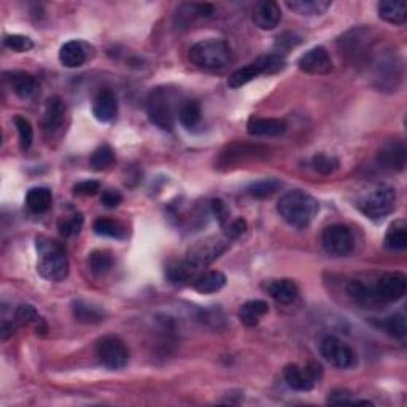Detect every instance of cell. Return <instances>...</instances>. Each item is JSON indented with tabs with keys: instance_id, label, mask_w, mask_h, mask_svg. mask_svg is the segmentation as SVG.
<instances>
[{
	"instance_id": "52a82bcc",
	"label": "cell",
	"mask_w": 407,
	"mask_h": 407,
	"mask_svg": "<svg viewBox=\"0 0 407 407\" xmlns=\"http://www.w3.org/2000/svg\"><path fill=\"white\" fill-rule=\"evenodd\" d=\"M226 248H228V242L223 241V239L220 237L204 239V241L198 242L196 245H193V247L188 250L185 264L193 272L199 271V269H202V267L214 263L220 255L226 252Z\"/></svg>"
},
{
	"instance_id": "4316f807",
	"label": "cell",
	"mask_w": 407,
	"mask_h": 407,
	"mask_svg": "<svg viewBox=\"0 0 407 407\" xmlns=\"http://www.w3.org/2000/svg\"><path fill=\"white\" fill-rule=\"evenodd\" d=\"M267 312H269V305L266 301H248L239 310V320L245 326H256Z\"/></svg>"
},
{
	"instance_id": "681fc988",
	"label": "cell",
	"mask_w": 407,
	"mask_h": 407,
	"mask_svg": "<svg viewBox=\"0 0 407 407\" xmlns=\"http://www.w3.org/2000/svg\"><path fill=\"white\" fill-rule=\"evenodd\" d=\"M100 202H102L107 209H115L122 202V196L120 191H116V189H107V191L102 193Z\"/></svg>"
},
{
	"instance_id": "83f0119b",
	"label": "cell",
	"mask_w": 407,
	"mask_h": 407,
	"mask_svg": "<svg viewBox=\"0 0 407 407\" xmlns=\"http://www.w3.org/2000/svg\"><path fill=\"white\" fill-rule=\"evenodd\" d=\"M225 285L226 276L220 271H207L194 280V288H196V292L202 294H212L220 292Z\"/></svg>"
},
{
	"instance_id": "7402d4cb",
	"label": "cell",
	"mask_w": 407,
	"mask_h": 407,
	"mask_svg": "<svg viewBox=\"0 0 407 407\" xmlns=\"http://www.w3.org/2000/svg\"><path fill=\"white\" fill-rule=\"evenodd\" d=\"M7 80L11 89H13V93L21 99H31L38 91V83L35 77L26 74V72H13V74L7 77Z\"/></svg>"
},
{
	"instance_id": "836d02e7",
	"label": "cell",
	"mask_w": 407,
	"mask_h": 407,
	"mask_svg": "<svg viewBox=\"0 0 407 407\" xmlns=\"http://www.w3.org/2000/svg\"><path fill=\"white\" fill-rule=\"evenodd\" d=\"M200 116H202V111H200V105L196 100H185L178 109V120L186 129L196 127L200 121Z\"/></svg>"
},
{
	"instance_id": "9a60e30c",
	"label": "cell",
	"mask_w": 407,
	"mask_h": 407,
	"mask_svg": "<svg viewBox=\"0 0 407 407\" xmlns=\"http://www.w3.org/2000/svg\"><path fill=\"white\" fill-rule=\"evenodd\" d=\"M299 69L305 74L326 75L333 70V63L328 51L323 47H315L304 53L298 61Z\"/></svg>"
},
{
	"instance_id": "603a6c76",
	"label": "cell",
	"mask_w": 407,
	"mask_h": 407,
	"mask_svg": "<svg viewBox=\"0 0 407 407\" xmlns=\"http://www.w3.org/2000/svg\"><path fill=\"white\" fill-rule=\"evenodd\" d=\"M267 293L271 298L280 304H292L298 298V287L296 283L289 278H280V280H272L266 285Z\"/></svg>"
},
{
	"instance_id": "cb8c5ba5",
	"label": "cell",
	"mask_w": 407,
	"mask_h": 407,
	"mask_svg": "<svg viewBox=\"0 0 407 407\" xmlns=\"http://www.w3.org/2000/svg\"><path fill=\"white\" fill-rule=\"evenodd\" d=\"M86 49L81 42L70 40L64 43L59 49V61L67 69H75L86 63Z\"/></svg>"
},
{
	"instance_id": "44dd1931",
	"label": "cell",
	"mask_w": 407,
	"mask_h": 407,
	"mask_svg": "<svg viewBox=\"0 0 407 407\" xmlns=\"http://www.w3.org/2000/svg\"><path fill=\"white\" fill-rule=\"evenodd\" d=\"M64 118H65V104L63 102V99L58 96L49 97L47 102V110H45V115L42 120L43 129L48 132L58 131L59 127L63 126Z\"/></svg>"
},
{
	"instance_id": "ab89813d",
	"label": "cell",
	"mask_w": 407,
	"mask_h": 407,
	"mask_svg": "<svg viewBox=\"0 0 407 407\" xmlns=\"http://www.w3.org/2000/svg\"><path fill=\"white\" fill-rule=\"evenodd\" d=\"M312 166L314 169L323 175H330L339 167V161L333 156H328L325 153H319L312 158Z\"/></svg>"
},
{
	"instance_id": "277c9868",
	"label": "cell",
	"mask_w": 407,
	"mask_h": 407,
	"mask_svg": "<svg viewBox=\"0 0 407 407\" xmlns=\"http://www.w3.org/2000/svg\"><path fill=\"white\" fill-rule=\"evenodd\" d=\"M189 59L204 70H223L231 63V48L221 38H207L193 45Z\"/></svg>"
},
{
	"instance_id": "e575fe53",
	"label": "cell",
	"mask_w": 407,
	"mask_h": 407,
	"mask_svg": "<svg viewBox=\"0 0 407 407\" xmlns=\"http://www.w3.org/2000/svg\"><path fill=\"white\" fill-rule=\"evenodd\" d=\"M93 228H94V232L105 237L122 239L126 234L125 226H122L120 221H115L110 218H97L96 221H94Z\"/></svg>"
},
{
	"instance_id": "e0dca14e",
	"label": "cell",
	"mask_w": 407,
	"mask_h": 407,
	"mask_svg": "<svg viewBox=\"0 0 407 407\" xmlns=\"http://www.w3.org/2000/svg\"><path fill=\"white\" fill-rule=\"evenodd\" d=\"M252 19L258 29L272 31L276 29L282 19V10L276 2H271V0L258 2L253 8Z\"/></svg>"
},
{
	"instance_id": "4fadbf2b",
	"label": "cell",
	"mask_w": 407,
	"mask_h": 407,
	"mask_svg": "<svg viewBox=\"0 0 407 407\" xmlns=\"http://www.w3.org/2000/svg\"><path fill=\"white\" fill-rule=\"evenodd\" d=\"M372 288H374L378 304L397 303L406 294V276L403 272H387L376 283H372Z\"/></svg>"
},
{
	"instance_id": "816d5d0a",
	"label": "cell",
	"mask_w": 407,
	"mask_h": 407,
	"mask_svg": "<svg viewBox=\"0 0 407 407\" xmlns=\"http://www.w3.org/2000/svg\"><path fill=\"white\" fill-rule=\"evenodd\" d=\"M299 43H301V38L296 35V33H293V32L283 33V35H282V37H278V40H277V45H278V47H280L282 49L294 48V47H296V45H299Z\"/></svg>"
},
{
	"instance_id": "ee69618b",
	"label": "cell",
	"mask_w": 407,
	"mask_h": 407,
	"mask_svg": "<svg viewBox=\"0 0 407 407\" xmlns=\"http://www.w3.org/2000/svg\"><path fill=\"white\" fill-rule=\"evenodd\" d=\"M193 274V271L185 264V261L178 263L175 266H170L169 271H167V276H169L170 282L174 283H182L189 278V276Z\"/></svg>"
},
{
	"instance_id": "9c48e42d",
	"label": "cell",
	"mask_w": 407,
	"mask_h": 407,
	"mask_svg": "<svg viewBox=\"0 0 407 407\" xmlns=\"http://www.w3.org/2000/svg\"><path fill=\"white\" fill-rule=\"evenodd\" d=\"M320 353L328 363L337 367V369H350L356 365V353L353 352V349L336 336L323 337Z\"/></svg>"
},
{
	"instance_id": "f546056e",
	"label": "cell",
	"mask_w": 407,
	"mask_h": 407,
	"mask_svg": "<svg viewBox=\"0 0 407 407\" xmlns=\"http://www.w3.org/2000/svg\"><path fill=\"white\" fill-rule=\"evenodd\" d=\"M214 13L215 8L210 3H188L177 10V19L178 24L188 26L189 19L193 21L194 18H210V16H214Z\"/></svg>"
},
{
	"instance_id": "d6986e66",
	"label": "cell",
	"mask_w": 407,
	"mask_h": 407,
	"mask_svg": "<svg viewBox=\"0 0 407 407\" xmlns=\"http://www.w3.org/2000/svg\"><path fill=\"white\" fill-rule=\"evenodd\" d=\"M287 131V122L277 118H252L247 125V132L252 137H277Z\"/></svg>"
},
{
	"instance_id": "7dc6e473",
	"label": "cell",
	"mask_w": 407,
	"mask_h": 407,
	"mask_svg": "<svg viewBox=\"0 0 407 407\" xmlns=\"http://www.w3.org/2000/svg\"><path fill=\"white\" fill-rule=\"evenodd\" d=\"M212 210H214L216 220H218L221 223V226L225 228L226 223L230 221V210H228L226 204L220 199L212 200Z\"/></svg>"
},
{
	"instance_id": "60d3db41",
	"label": "cell",
	"mask_w": 407,
	"mask_h": 407,
	"mask_svg": "<svg viewBox=\"0 0 407 407\" xmlns=\"http://www.w3.org/2000/svg\"><path fill=\"white\" fill-rule=\"evenodd\" d=\"M15 126L18 129L19 134V145L22 150H29L31 145L33 142V129L31 126V122L27 121L22 116H16L15 118Z\"/></svg>"
},
{
	"instance_id": "5b68a950",
	"label": "cell",
	"mask_w": 407,
	"mask_h": 407,
	"mask_svg": "<svg viewBox=\"0 0 407 407\" xmlns=\"http://www.w3.org/2000/svg\"><path fill=\"white\" fill-rule=\"evenodd\" d=\"M285 69V58H283L282 54H266V56H261V58L255 59L253 63H250L247 65L241 67V69L234 70L232 74L228 78V85L231 88L237 89V88H242L250 83L252 80H255L256 77L260 75H272V74H277V72H280Z\"/></svg>"
},
{
	"instance_id": "7c38bea8",
	"label": "cell",
	"mask_w": 407,
	"mask_h": 407,
	"mask_svg": "<svg viewBox=\"0 0 407 407\" xmlns=\"http://www.w3.org/2000/svg\"><path fill=\"white\" fill-rule=\"evenodd\" d=\"M97 358L107 369L118 371L127 365L129 352L120 337L107 336L97 344Z\"/></svg>"
},
{
	"instance_id": "f1b7e54d",
	"label": "cell",
	"mask_w": 407,
	"mask_h": 407,
	"mask_svg": "<svg viewBox=\"0 0 407 407\" xmlns=\"http://www.w3.org/2000/svg\"><path fill=\"white\" fill-rule=\"evenodd\" d=\"M72 310H74V317L77 321L85 323V325H96L104 320L105 312L97 308V305L85 303V301H75L74 305H72Z\"/></svg>"
},
{
	"instance_id": "74e56055",
	"label": "cell",
	"mask_w": 407,
	"mask_h": 407,
	"mask_svg": "<svg viewBox=\"0 0 407 407\" xmlns=\"http://www.w3.org/2000/svg\"><path fill=\"white\" fill-rule=\"evenodd\" d=\"M89 269H91L96 276H104L113 267V258L107 252H102V250H96L89 255Z\"/></svg>"
},
{
	"instance_id": "7bdbcfd3",
	"label": "cell",
	"mask_w": 407,
	"mask_h": 407,
	"mask_svg": "<svg viewBox=\"0 0 407 407\" xmlns=\"http://www.w3.org/2000/svg\"><path fill=\"white\" fill-rule=\"evenodd\" d=\"M15 320L19 321L21 325H31V323H38L40 317H38L37 310L29 304H22L15 312Z\"/></svg>"
},
{
	"instance_id": "2e32d148",
	"label": "cell",
	"mask_w": 407,
	"mask_h": 407,
	"mask_svg": "<svg viewBox=\"0 0 407 407\" xmlns=\"http://www.w3.org/2000/svg\"><path fill=\"white\" fill-rule=\"evenodd\" d=\"M407 150L403 141H392L383 145L377 154L381 167L388 170H403L406 167Z\"/></svg>"
},
{
	"instance_id": "ba28073f",
	"label": "cell",
	"mask_w": 407,
	"mask_h": 407,
	"mask_svg": "<svg viewBox=\"0 0 407 407\" xmlns=\"http://www.w3.org/2000/svg\"><path fill=\"white\" fill-rule=\"evenodd\" d=\"M372 70H374V80L377 88L390 89V91H397L401 80H403V64L401 61H397V56L393 54H381L372 63Z\"/></svg>"
},
{
	"instance_id": "1f68e13d",
	"label": "cell",
	"mask_w": 407,
	"mask_h": 407,
	"mask_svg": "<svg viewBox=\"0 0 407 407\" xmlns=\"http://www.w3.org/2000/svg\"><path fill=\"white\" fill-rule=\"evenodd\" d=\"M385 245L390 250L407 248V223L406 220H397L388 226L385 234Z\"/></svg>"
},
{
	"instance_id": "ffe728a7",
	"label": "cell",
	"mask_w": 407,
	"mask_h": 407,
	"mask_svg": "<svg viewBox=\"0 0 407 407\" xmlns=\"http://www.w3.org/2000/svg\"><path fill=\"white\" fill-rule=\"evenodd\" d=\"M260 147H253V145H242V143H234L231 147H228L226 152H223L218 163L221 166H232V164H244L247 159H253L256 156L264 154L260 153Z\"/></svg>"
},
{
	"instance_id": "d6a6232c",
	"label": "cell",
	"mask_w": 407,
	"mask_h": 407,
	"mask_svg": "<svg viewBox=\"0 0 407 407\" xmlns=\"http://www.w3.org/2000/svg\"><path fill=\"white\" fill-rule=\"evenodd\" d=\"M51 191H49L48 188H32L29 189V193H27L26 196V204L27 207H29L33 214H43V212H47L49 207H51Z\"/></svg>"
},
{
	"instance_id": "3957f363",
	"label": "cell",
	"mask_w": 407,
	"mask_h": 407,
	"mask_svg": "<svg viewBox=\"0 0 407 407\" xmlns=\"http://www.w3.org/2000/svg\"><path fill=\"white\" fill-rule=\"evenodd\" d=\"M178 97L172 89L154 88L147 97V115L154 126L163 131H172L175 116L182 104H177Z\"/></svg>"
},
{
	"instance_id": "f6af8a7d",
	"label": "cell",
	"mask_w": 407,
	"mask_h": 407,
	"mask_svg": "<svg viewBox=\"0 0 407 407\" xmlns=\"http://www.w3.org/2000/svg\"><path fill=\"white\" fill-rule=\"evenodd\" d=\"M81 226H83V216H81V214H75L70 220L64 221L63 225L59 226V230H61V234H63V236L69 237V236H75V234L80 232Z\"/></svg>"
},
{
	"instance_id": "f907efd6",
	"label": "cell",
	"mask_w": 407,
	"mask_h": 407,
	"mask_svg": "<svg viewBox=\"0 0 407 407\" xmlns=\"http://www.w3.org/2000/svg\"><path fill=\"white\" fill-rule=\"evenodd\" d=\"M352 397V393L347 392V390H334V392L330 393V398H328V403L331 404H352L353 399L350 398Z\"/></svg>"
},
{
	"instance_id": "f35d334b",
	"label": "cell",
	"mask_w": 407,
	"mask_h": 407,
	"mask_svg": "<svg viewBox=\"0 0 407 407\" xmlns=\"http://www.w3.org/2000/svg\"><path fill=\"white\" fill-rule=\"evenodd\" d=\"M115 161V152L111 150V147L109 145H102V147H99L96 152L91 154V159H89V164L94 170H104L107 169L109 166L113 164Z\"/></svg>"
},
{
	"instance_id": "4dcf8cb0",
	"label": "cell",
	"mask_w": 407,
	"mask_h": 407,
	"mask_svg": "<svg viewBox=\"0 0 407 407\" xmlns=\"http://www.w3.org/2000/svg\"><path fill=\"white\" fill-rule=\"evenodd\" d=\"M333 5L331 0H288L287 7L304 16L323 15Z\"/></svg>"
},
{
	"instance_id": "8d00e7d4",
	"label": "cell",
	"mask_w": 407,
	"mask_h": 407,
	"mask_svg": "<svg viewBox=\"0 0 407 407\" xmlns=\"http://www.w3.org/2000/svg\"><path fill=\"white\" fill-rule=\"evenodd\" d=\"M280 188L282 182H278L277 178H264V180L253 183V185L248 188V194L256 199H266L271 198L272 194H276Z\"/></svg>"
},
{
	"instance_id": "d590c367",
	"label": "cell",
	"mask_w": 407,
	"mask_h": 407,
	"mask_svg": "<svg viewBox=\"0 0 407 407\" xmlns=\"http://www.w3.org/2000/svg\"><path fill=\"white\" fill-rule=\"evenodd\" d=\"M383 330H385L387 334H390V336L394 337V339H403L406 337L407 334V325H406V315L403 314V312H398V314H393L390 315L388 319H385L382 321L381 325Z\"/></svg>"
},
{
	"instance_id": "7a4b0ae2",
	"label": "cell",
	"mask_w": 407,
	"mask_h": 407,
	"mask_svg": "<svg viewBox=\"0 0 407 407\" xmlns=\"http://www.w3.org/2000/svg\"><path fill=\"white\" fill-rule=\"evenodd\" d=\"M37 271L45 280L63 282L69 276V260L58 242L47 237H37Z\"/></svg>"
},
{
	"instance_id": "d4e9b609",
	"label": "cell",
	"mask_w": 407,
	"mask_h": 407,
	"mask_svg": "<svg viewBox=\"0 0 407 407\" xmlns=\"http://www.w3.org/2000/svg\"><path fill=\"white\" fill-rule=\"evenodd\" d=\"M349 296L352 298L356 304H360L361 308H376L378 304V301L374 294V288L372 285H367L366 282L360 280V278H355L349 283Z\"/></svg>"
},
{
	"instance_id": "30bf717a",
	"label": "cell",
	"mask_w": 407,
	"mask_h": 407,
	"mask_svg": "<svg viewBox=\"0 0 407 407\" xmlns=\"http://www.w3.org/2000/svg\"><path fill=\"white\" fill-rule=\"evenodd\" d=\"M374 43V37L372 32L366 27H360V29H353L345 33L339 40V47L342 49V54L347 56L350 61H360L369 58V51Z\"/></svg>"
},
{
	"instance_id": "b9f144b4",
	"label": "cell",
	"mask_w": 407,
	"mask_h": 407,
	"mask_svg": "<svg viewBox=\"0 0 407 407\" xmlns=\"http://www.w3.org/2000/svg\"><path fill=\"white\" fill-rule=\"evenodd\" d=\"M3 43L7 45L10 49H13V51H18V53L31 51V49L33 48V42L31 40V38L26 37V35H19V33L5 35Z\"/></svg>"
},
{
	"instance_id": "484cf974",
	"label": "cell",
	"mask_w": 407,
	"mask_h": 407,
	"mask_svg": "<svg viewBox=\"0 0 407 407\" xmlns=\"http://www.w3.org/2000/svg\"><path fill=\"white\" fill-rule=\"evenodd\" d=\"M378 16L383 21L394 26H403L407 21V3L393 2V0H383L378 3Z\"/></svg>"
},
{
	"instance_id": "6da1fadb",
	"label": "cell",
	"mask_w": 407,
	"mask_h": 407,
	"mask_svg": "<svg viewBox=\"0 0 407 407\" xmlns=\"http://www.w3.org/2000/svg\"><path fill=\"white\" fill-rule=\"evenodd\" d=\"M277 212L289 226L304 230L314 221L317 212H319V202L305 191L294 189V191H288L280 198L277 204Z\"/></svg>"
},
{
	"instance_id": "ac0fdd59",
	"label": "cell",
	"mask_w": 407,
	"mask_h": 407,
	"mask_svg": "<svg viewBox=\"0 0 407 407\" xmlns=\"http://www.w3.org/2000/svg\"><path fill=\"white\" fill-rule=\"evenodd\" d=\"M118 113V100L113 91L110 89H102L93 102V115L94 118L100 122L111 121Z\"/></svg>"
},
{
	"instance_id": "c3c4849f",
	"label": "cell",
	"mask_w": 407,
	"mask_h": 407,
	"mask_svg": "<svg viewBox=\"0 0 407 407\" xmlns=\"http://www.w3.org/2000/svg\"><path fill=\"white\" fill-rule=\"evenodd\" d=\"M245 231H247V221L242 218L234 220L230 223V225L225 226V234L228 239H236L239 236H242Z\"/></svg>"
},
{
	"instance_id": "8fae6325",
	"label": "cell",
	"mask_w": 407,
	"mask_h": 407,
	"mask_svg": "<svg viewBox=\"0 0 407 407\" xmlns=\"http://www.w3.org/2000/svg\"><path fill=\"white\" fill-rule=\"evenodd\" d=\"M283 377L289 388L296 392H310L315 383L323 377V367L319 363H309L305 367L298 365H288L283 369Z\"/></svg>"
},
{
	"instance_id": "bcb514c9",
	"label": "cell",
	"mask_w": 407,
	"mask_h": 407,
	"mask_svg": "<svg viewBox=\"0 0 407 407\" xmlns=\"http://www.w3.org/2000/svg\"><path fill=\"white\" fill-rule=\"evenodd\" d=\"M99 189H100L99 182L86 180V182L77 183V185L74 186V193L78 194V196H94V194H97Z\"/></svg>"
},
{
	"instance_id": "5bb4252c",
	"label": "cell",
	"mask_w": 407,
	"mask_h": 407,
	"mask_svg": "<svg viewBox=\"0 0 407 407\" xmlns=\"http://www.w3.org/2000/svg\"><path fill=\"white\" fill-rule=\"evenodd\" d=\"M321 245L326 253L345 256L353 250V234L345 225H331L321 234Z\"/></svg>"
},
{
	"instance_id": "8992f818",
	"label": "cell",
	"mask_w": 407,
	"mask_h": 407,
	"mask_svg": "<svg viewBox=\"0 0 407 407\" xmlns=\"http://www.w3.org/2000/svg\"><path fill=\"white\" fill-rule=\"evenodd\" d=\"M397 205V191L390 185H378L360 199L358 209L371 220L385 218Z\"/></svg>"
}]
</instances>
